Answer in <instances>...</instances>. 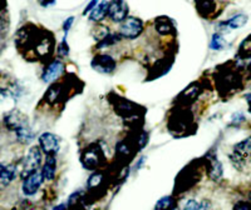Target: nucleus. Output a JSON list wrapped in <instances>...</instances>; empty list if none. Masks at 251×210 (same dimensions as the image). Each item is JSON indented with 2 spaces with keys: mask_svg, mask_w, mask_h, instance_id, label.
<instances>
[{
  "mask_svg": "<svg viewBox=\"0 0 251 210\" xmlns=\"http://www.w3.org/2000/svg\"><path fill=\"white\" fill-rule=\"evenodd\" d=\"M104 153L98 144L88 145L80 154V163L87 170L96 171L104 164Z\"/></svg>",
  "mask_w": 251,
  "mask_h": 210,
  "instance_id": "f257e3e1",
  "label": "nucleus"
},
{
  "mask_svg": "<svg viewBox=\"0 0 251 210\" xmlns=\"http://www.w3.org/2000/svg\"><path fill=\"white\" fill-rule=\"evenodd\" d=\"M192 124H194V115L188 109H186V106H181L180 109L174 111L169 119V129L175 134L190 130Z\"/></svg>",
  "mask_w": 251,
  "mask_h": 210,
  "instance_id": "f03ea898",
  "label": "nucleus"
},
{
  "mask_svg": "<svg viewBox=\"0 0 251 210\" xmlns=\"http://www.w3.org/2000/svg\"><path fill=\"white\" fill-rule=\"evenodd\" d=\"M143 33V21L140 18L128 17L120 25V35L125 39H136Z\"/></svg>",
  "mask_w": 251,
  "mask_h": 210,
  "instance_id": "7ed1b4c3",
  "label": "nucleus"
},
{
  "mask_svg": "<svg viewBox=\"0 0 251 210\" xmlns=\"http://www.w3.org/2000/svg\"><path fill=\"white\" fill-rule=\"evenodd\" d=\"M42 149L39 147H31L30 150L28 151L26 156L24 158V167H23V173H22V178H25L29 174L34 173L38 170L42 164Z\"/></svg>",
  "mask_w": 251,
  "mask_h": 210,
  "instance_id": "20e7f679",
  "label": "nucleus"
},
{
  "mask_svg": "<svg viewBox=\"0 0 251 210\" xmlns=\"http://www.w3.org/2000/svg\"><path fill=\"white\" fill-rule=\"evenodd\" d=\"M249 156H251V135L235 145L230 159H231L235 168H241Z\"/></svg>",
  "mask_w": 251,
  "mask_h": 210,
  "instance_id": "39448f33",
  "label": "nucleus"
},
{
  "mask_svg": "<svg viewBox=\"0 0 251 210\" xmlns=\"http://www.w3.org/2000/svg\"><path fill=\"white\" fill-rule=\"evenodd\" d=\"M4 124H5V126L9 130L14 131V133L19 131L20 129L29 126L26 115H24V114L22 113V111L18 110V109H14V110L9 111V113L6 114L5 117H4Z\"/></svg>",
  "mask_w": 251,
  "mask_h": 210,
  "instance_id": "423d86ee",
  "label": "nucleus"
},
{
  "mask_svg": "<svg viewBox=\"0 0 251 210\" xmlns=\"http://www.w3.org/2000/svg\"><path fill=\"white\" fill-rule=\"evenodd\" d=\"M108 18L113 23H122L128 18V5L125 0H112L108 6Z\"/></svg>",
  "mask_w": 251,
  "mask_h": 210,
  "instance_id": "0eeeda50",
  "label": "nucleus"
},
{
  "mask_svg": "<svg viewBox=\"0 0 251 210\" xmlns=\"http://www.w3.org/2000/svg\"><path fill=\"white\" fill-rule=\"evenodd\" d=\"M39 148L46 155H57L60 148V140L54 134L46 131L39 136Z\"/></svg>",
  "mask_w": 251,
  "mask_h": 210,
  "instance_id": "6e6552de",
  "label": "nucleus"
},
{
  "mask_svg": "<svg viewBox=\"0 0 251 210\" xmlns=\"http://www.w3.org/2000/svg\"><path fill=\"white\" fill-rule=\"evenodd\" d=\"M44 176L42 170H35L34 173L29 174L23 179V184H22V190H23L24 195H33L39 190L40 185L43 184Z\"/></svg>",
  "mask_w": 251,
  "mask_h": 210,
  "instance_id": "1a4fd4ad",
  "label": "nucleus"
},
{
  "mask_svg": "<svg viewBox=\"0 0 251 210\" xmlns=\"http://www.w3.org/2000/svg\"><path fill=\"white\" fill-rule=\"evenodd\" d=\"M116 66H117L116 60L111 55H96L92 60V68L98 73H102V74H112L116 70Z\"/></svg>",
  "mask_w": 251,
  "mask_h": 210,
  "instance_id": "9d476101",
  "label": "nucleus"
},
{
  "mask_svg": "<svg viewBox=\"0 0 251 210\" xmlns=\"http://www.w3.org/2000/svg\"><path fill=\"white\" fill-rule=\"evenodd\" d=\"M196 169H190V165L185 168L176 179V185H175V191H187L188 188L196 183Z\"/></svg>",
  "mask_w": 251,
  "mask_h": 210,
  "instance_id": "9b49d317",
  "label": "nucleus"
},
{
  "mask_svg": "<svg viewBox=\"0 0 251 210\" xmlns=\"http://www.w3.org/2000/svg\"><path fill=\"white\" fill-rule=\"evenodd\" d=\"M116 102H113L114 109L120 114L121 117H123L125 119H131V118L137 117L138 114V105L134 104V103L129 102L128 99H123V98L116 97Z\"/></svg>",
  "mask_w": 251,
  "mask_h": 210,
  "instance_id": "f8f14e48",
  "label": "nucleus"
},
{
  "mask_svg": "<svg viewBox=\"0 0 251 210\" xmlns=\"http://www.w3.org/2000/svg\"><path fill=\"white\" fill-rule=\"evenodd\" d=\"M241 85V78L237 73L226 71L219 77V88L224 91H235Z\"/></svg>",
  "mask_w": 251,
  "mask_h": 210,
  "instance_id": "ddd939ff",
  "label": "nucleus"
},
{
  "mask_svg": "<svg viewBox=\"0 0 251 210\" xmlns=\"http://www.w3.org/2000/svg\"><path fill=\"white\" fill-rule=\"evenodd\" d=\"M53 45H54V43H53L51 34H49L48 31L42 33L37 44H35V54L39 58H48L53 51Z\"/></svg>",
  "mask_w": 251,
  "mask_h": 210,
  "instance_id": "4468645a",
  "label": "nucleus"
},
{
  "mask_svg": "<svg viewBox=\"0 0 251 210\" xmlns=\"http://www.w3.org/2000/svg\"><path fill=\"white\" fill-rule=\"evenodd\" d=\"M200 93V84H199V83H192V84H190V85L177 97V103H178L181 106H187V105L192 104V103L199 98Z\"/></svg>",
  "mask_w": 251,
  "mask_h": 210,
  "instance_id": "2eb2a0df",
  "label": "nucleus"
},
{
  "mask_svg": "<svg viewBox=\"0 0 251 210\" xmlns=\"http://www.w3.org/2000/svg\"><path fill=\"white\" fill-rule=\"evenodd\" d=\"M64 71V64L60 60H53V62L44 69L42 80L44 83H53L63 74Z\"/></svg>",
  "mask_w": 251,
  "mask_h": 210,
  "instance_id": "dca6fc26",
  "label": "nucleus"
},
{
  "mask_svg": "<svg viewBox=\"0 0 251 210\" xmlns=\"http://www.w3.org/2000/svg\"><path fill=\"white\" fill-rule=\"evenodd\" d=\"M195 6L199 15L205 19L212 18L216 13V0H195Z\"/></svg>",
  "mask_w": 251,
  "mask_h": 210,
  "instance_id": "f3484780",
  "label": "nucleus"
},
{
  "mask_svg": "<svg viewBox=\"0 0 251 210\" xmlns=\"http://www.w3.org/2000/svg\"><path fill=\"white\" fill-rule=\"evenodd\" d=\"M206 169H207L208 176L211 178L214 182L221 179L223 176V164L219 162L216 156H207L206 158Z\"/></svg>",
  "mask_w": 251,
  "mask_h": 210,
  "instance_id": "a211bd4d",
  "label": "nucleus"
},
{
  "mask_svg": "<svg viewBox=\"0 0 251 210\" xmlns=\"http://www.w3.org/2000/svg\"><path fill=\"white\" fill-rule=\"evenodd\" d=\"M134 145L136 144L133 142H131V140H122V142L118 143L117 148H116V153H117L118 158L121 160L131 159L134 153Z\"/></svg>",
  "mask_w": 251,
  "mask_h": 210,
  "instance_id": "6ab92c4d",
  "label": "nucleus"
},
{
  "mask_svg": "<svg viewBox=\"0 0 251 210\" xmlns=\"http://www.w3.org/2000/svg\"><path fill=\"white\" fill-rule=\"evenodd\" d=\"M108 6H109V1H106V0H103L98 4L96 8L89 13V19L94 23H100L104 20V18L108 17Z\"/></svg>",
  "mask_w": 251,
  "mask_h": 210,
  "instance_id": "aec40b11",
  "label": "nucleus"
},
{
  "mask_svg": "<svg viewBox=\"0 0 251 210\" xmlns=\"http://www.w3.org/2000/svg\"><path fill=\"white\" fill-rule=\"evenodd\" d=\"M42 173H43L44 180L51 182V180L54 179L55 173H57V159H55V155H47Z\"/></svg>",
  "mask_w": 251,
  "mask_h": 210,
  "instance_id": "412c9836",
  "label": "nucleus"
},
{
  "mask_svg": "<svg viewBox=\"0 0 251 210\" xmlns=\"http://www.w3.org/2000/svg\"><path fill=\"white\" fill-rule=\"evenodd\" d=\"M154 28H156L157 33L160 35H170L175 33L174 23L169 18L160 17L154 20Z\"/></svg>",
  "mask_w": 251,
  "mask_h": 210,
  "instance_id": "4be33fe9",
  "label": "nucleus"
},
{
  "mask_svg": "<svg viewBox=\"0 0 251 210\" xmlns=\"http://www.w3.org/2000/svg\"><path fill=\"white\" fill-rule=\"evenodd\" d=\"M17 176V168L14 165L0 164V185H8L12 183Z\"/></svg>",
  "mask_w": 251,
  "mask_h": 210,
  "instance_id": "5701e85b",
  "label": "nucleus"
},
{
  "mask_svg": "<svg viewBox=\"0 0 251 210\" xmlns=\"http://www.w3.org/2000/svg\"><path fill=\"white\" fill-rule=\"evenodd\" d=\"M248 23V17L245 14H237L235 17L230 18L228 20L224 21L219 25V28H221L223 30H226V28L228 29H239L243 28L245 24Z\"/></svg>",
  "mask_w": 251,
  "mask_h": 210,
  "instance_id": "b1692460",
  "label": "nucleus"
},
{
  "mask_svg": "<svg viewBox=\"0 0 251 210\" xmlns=\"http://www.w3.org/2000/svg\"><path fill=\"white\" fill-rule=\"evenodd\" d=\"M64 95V89H63L62 84L59 83H55L50 88L48 89L46 94V100L49 103V104H55V103L60 102Z\"/></svg>",
  "mask_w": 251,
  "mask_h": 210,
  "instance_id": "393cba45",
  "label": "nucleus"
},
{
  "mask_svg": "<svg viewBox=\"0 0 251 210\" xmlns=\"http://www.w3.org/2000/svg\"><path fill=\"white\" fill-rule=\"evenodd\" d=\"M211 209V205L210 203L203 200V202H199L196 199H190L186 202V204L183 205V210H210Z\"/></svg>",
  "mask_w": 251,
  "mask_h": 210,
  "instance_id": "a878e982",
  "label": "nucleus"
},
{
  "mask_svg": "<svg viewBox=\"0 0 251 210\" xmlns=\"http://www.w3.org/2000/svg\"><path fill=\"white\" fill-rule=\"evenodd\" d=\"M175 208H176V202L172 196L161 198L154 205V210H174Z\"/></svg>",
  "mask_w": 251,
  "mask_h": 210,
  "instance_id": "bb28decb",
  "label": "nucleus"
},
{
  "mask_svg": "<svg viewBox=\"0 0 251 210\" xmlns=\"http://www.w3.org/2000/svg\"><path fill=\"white\" fill-rule=\"evenodd\" d=\"M102 183H103V174L100 173V171H96V173H93L91 176H89L88 183H87V189H88L89 191L96 190V189H98V188L100 187Z\"/></svg>",
  "mask_w": 251,
  "mask_h": 210,
  "instance_id": "cd10ccee",
  "label": "nucleus"
},
{
  "mask_svg": "<svg viewBox=\"0 0 251 210\" xmlns=\"http://www.w3.org/2000/svg\"><path fill=\"white\" fill-rule=\"evenodd\" d=\"M120 39H121L120 34H112V33H109L108 35H106L103 39L100 40V43L97 44V48L102 49V48H107V46H111L113 45V44L118 43Z\"/></svg>",
  "mask_w": 251,
  "mask_h": 210,
  "instance_id": "c85d7f7f",
  "label": "nucleus"
},
{
  "mask_svg": "<svg viewBox=\"0 0 251 210\" xmlns=\"http://www.w3.org/2000/svg\"><path fill=\"white\" fill-rule=\"evenodd\" d=\"M239 57L243 59H248L251 57V35L244 39V42L239 46Z\"/></svg>",
  "mask_w": 251,
  "mask_h": 210,
  "instance_id": "c756f323",
  "label": "nucleus"
},
{
  "mask_svg": "<svg viewBox=\"0 0 251 210\" xmlns=\"http://www.w3.org/2000/svg\"><path fill=\"white\" fill-rule=\"evenodd\" d=\"M17 138L19 142L22 143H29L31 142V139H33V131H31L30 126H26V128H23L20 129L19 131H17Z\"/></svg>",
  "mask_w": 251,
  "mask_h": 210,
  "instance_id": "7c9ffc66",
  "label": "nucleus"
},
{
  "mask_svg": "<svg viewBox=\"0 0 251 210\" xmlns=\"http://www.w3.org/2000/svg\"><path fill=\"white\" fill-rule=\"evenodd\" d=\"M225 45V42H224L223 35L220 34V33H215L211 38V43H210V48L212 50H221Z\"/></svg>",
  "mask_w": 251,
  "mask_h": 210,
  "instance_id": "2f4dec72",
  "label": "nucleus"
},
{
  "mask_svg": "<svg viewBox=\"0 0 251 210\" xmlns=\"http://www.w3.org/2000/svg\"><path fill=\"white\" fill-rule=\"evenodd\" d=\"M232 210H251V203L245 202V200H240V202H236Z\"/></svg>",
  "mask_w": 251,
  "mask_h": 210,
  "instance_id": "473e14b6",
  "label": "nucleus"
},
{
  "mask_svg": "<svg viewBox=\"0 0 251 210\" xmlns=\"http://www.w3.org/2000/svg\"><path fill=\"white\" fill-rule=\"evenodd\" d=\"M58 54H59L60 57H63V58L68 57L69 48H68V45H67V43H66V38H64V40H63L62 44H60L59 48H58Z\"/></svg>",
  "mask_w": 251,
  "mask_h": 210,
  "instance_id": "72a5a7b5",
  "label": "nucleus"
},
{
  "mask_svg": "<svg viewBox=\"0 0 251 210\" xmlns=\"http://www.w3.org/2000/svg\"><path fill=\"white\" fill-rule=\"evenodd\" d=\"M100 3V0H92L91 3L88 4V6H87L86 9H84V12H83V15H86V14H88V13H91L92 10H93V9L96 8V6H97Z\"/></svg>",
  "mask_w": 251,
  "mask_h": 210,
  "instance_id": "f704fd0d",
  "label": "nucleus"
},
{
  "mask_svg": "<svg viewBox=\"0 0 251 210\" xmlns=\"http://www.w3.org/2000/svg\"><path fill=\"white\" fill-rule=\"evenodd\" d=\"M232 122H231V124H239V123H241V122H244V120H245V118H244V114L243 113H237V114H234V117H232Z\"/></svg>",
  "mask_w": 251,
  "mask_h": 210,
  "instance_id": "c9c22d12",
  "label": "nucleus"
},
{
  "mask_svg": "<svg viewBox=\"0 0 251 210\" xmlns=\"http://www.w3.org/2000/svg\"><path fill=\"white\" fill-rule=\"evenodd\" d=\"M9 95H12V91L0 88V103L3 102V100H5Z\"/></svg>",
  "mask_w": 251,
  "mask_h": 210,
  "instance_id": "e433bc0d",
  "label": "nucleus"
},
{
  "mask_svg": "<svg viewBox=\"0 0 251 210\" xmlns=\"http://www.w3.org/2000/svg\"><path fill=\"white\" fill-rule=\"evenodd\" d=\"M73 20H75V18H68V19L64 21V24H63V29H64V31H66V35L67 33H68L69 29H71L72 24H73Z\"/></svg>",
  "mask_w": 251,
  "mask_h": 210,
  "instance_id": "4c0bfd02",
  "label": "nucleus"
},
{
  "mask_svg": "<svg viewBox=\"0 0 251 210\" xmlns=\"http://www.w3.org/2000/svg\"><path fill=\"white\" fill-rule=\"evenodd\" d=\"M53 210H69V209L66 204H59V205H57V207H55Z\"/></svg>",
  "mask_w": 251,
  "mask_h": 210,
  "instance_id": "58836bf2",
  "label": "nucleus"
},
{
  "mask_svg": "<svg viewBox=\"0 0 251 210\" xmlns=\"http://www.w3.org/2000/svg\"><path fill=\"white\" fill-rule=\"evenodd\" d=\"M245 98H246V100H248V103H249V111L251 113V94H248Z\"/></svg>",
  "mask_w": 251,
  "mask_h": 210,
  "instance_id": "ea45409f",
  "label": "nucleus"
},
{
  "mask_svg": "<svg viewBox=\"0 0 251 210\" xmlns=\"http://www.w3.org/2000/svg\"><path fill=\"white\" fill-rule=\"evenodd\" d=\"M50 1H54V0H50Z\"/></svg>",
  "mask_w": 251,
  "mask_h": 210,
  "instance_id": "a19ab883",
  "label": "nucleus"
},
{
  "mask_svg": "<svg viewBox=\"0 0 251 210\" xmlns=\"http://www.w3.org/2000/svg\"><path fill=\"white\" fill-rule=\"evenodd\" d=\"M250 199H251V194H250Z\"/></svg>",
  "mask_w": 251,
  "mask_h": 210,
  "instance_id": "79ce46f5",
  "label": "nucleus"
}]
</instances>
